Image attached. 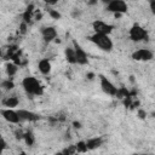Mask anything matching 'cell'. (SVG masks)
<instances>
[{"label": "cell", "instance_id": "5bb4252c", "mask_svg": "<svg viewBox=\"0 0 155 155\" xmlns=\"http://www.w3.org/2000/svg\"><path fill=\"white\" fill-rule=\"evenodd\" d=\"M18 103H19L18 98H17V97H13V96H12V97H6V98L2 101V104H4L5 107L10 108V109H13L15 107H17Z\"/></svg>", "mask_w": 155, "mask_h": 155}, {"label": "cell", "instance_id": "44dd1931", "mask_svg": "<svg viewBox=\"0 0 155 155\" xmlns=\"http://www.w3.org/2000/svg\"><path fill=\"white\" fill-rule=\"evenodd\" d=\"M5 148H6V142L0 137V154L2 153V150H4Z\"/></svg>", "mask_w": 155, "mask_h": 155}, {"label": "cell", "instance_id": "5b68a950", "mask_svg": "<svg viewBox=\"0 0 155 155\" xmlns=\"http://www.w3.org/2000/svg\"><path fill=\"white\" fill-rule=\"evenodd\" d=\"M73 45H74V51H75V57H76V63L78 64H81V65H85L88 63V58H87V53L86 51L76 42V41H73Z\"/></svg>", "mask_w": 155, "mask_h": 155}, {"label": "cell", "instance_id": "d4e9b609", "mask_svg": "<svg viewBox=\"0 0 155 155\" xmlns=\"http://www.w3.org/2000/svg\"><path fill=\"white\" fill-rule=\"evenodd\" d=\"M19 155H28V154H25V153H21Z\"/></svg>", "mask_w": 155, "mask_h": 155}, {"label": "cell", "instance_id": "e0dca14e", "mask_svg": "<svg viewBox=\"0 0 155 155\" xmlns=\"http://www.w3.org/2000/svg\"><path fill=\"white\" fill-rule=\"evenodd\" d=\"M23 139L27 143V145H33L34 142H35V137H34V134L31 132H25L23 134Z\"/></svg>", "mask_w": 155, "mask_h": 155}, {"label": "cell", "instance_id": "8fae6325", "mask_svg": "<svg viewBox=\"0 0 155 155\" xmlns=\"http://www.w3.org/2000/svg\"><path fill=\"white\" fill-rule=\"evenodd\" d=\"M41 34H42V38H44V40L46 42H50V41L54 40L56 36H57V31H56V29L53 27H45V28H42Z\"/></svg>", "mask_w": 155, "mask_h": 155}, {"label": "cell", "instance_id": "ba28073f", "mask_svg": "<svg viewBox=\"0 0 155 155\" xmlns=\"http://www.w3.org/2000/svg\"><path fill=\"white\" fill-rule=\"evenodd\" d=\"M154 57V53L153 51L148 50V48H139L137 51H134L132 53V58L134 61H143V62H148V61H151Z\"/></svg>", "mask_w": 155, "mask_h": 155}, {"label": "cell", "instance_id": "3957f363", "mask_svg": "<svg viewBox=\"0 0 155 155\" xmlns=\"http://www.w3.org/2000/svg\"><path fill=\"white\" fill-rule=\"evenodd\" d=\"M128 35H130V39L132 41H136V42H139V41H143V40L148 39V31L138 24H134V25L131 27Z\"/></svg>", "mask_w": 155, "mask_h": 155}, {"label": "cell", "instance_id": "d6986e66", "mask_svg": "<svg viewBox=\"0 0 155 155\" xmlns=\"http://www.w3.org/2000/svg\"><path fill=\"white\" fill-rule=\"evenodd\" d=\"M50 16H51L52 18H54V19L61 18V13H59L58 11H56V10H50Z\"/></svg>", "mask_w": 155, "mask_h": 155}, {"label": "cell", "instance_id": "52a82bcc", "mask_svg": "<svg viewBox=\"0 0 155 155\" xmlns=\"http://www.w3.org/2000/svg\"><path fill=\"white\" fill-rule=\"evenodd\" d=\"M92 27L94 29V33L103 34V35H109L111 33L113 28H114L113 25H110V24H108V23H105L103 21H94L92 23Z\"/></svg>", "mask_w": 155, "mask_h": 155}, {"label": "cell", "instance_id": "ac0fdd59", "mask_svg": "<svg viewBox=\"0 0 155 155\" xmlns=\"http://www.w3.org/2000/svg\"><path fill=\"white\" fill-rule=\"evenodd\" d=\"M1 87H2L4 90H12V88L15 87V84H13L11 80H5V81L1 82Z\"/></svg>", "mask_w": 155, "mask_h": 155}, {"label": "cell", "instance_id": "9a60e30c", "mask_svg": "<svg viewBox=\"0 0 155 155\" xmlns=\"http://www.w3.org/2000/svg\"><path fill=\"white\" fill-rule=\"evenodd\" d=\"M85 144H86L87 149H96V148L102 145V139L101 138H92V139L87 140Z\"/></svg>", "mask_w": 155, "mask_h": 155}, {"label": "cell", "instance_id": "4fadbf2b", "mask_svg": "<svg viewBox=\"0 0 155 155\" xmlns=\"http://www.w3.org/2000/svg\"><path fill=\"white\" fill-rule=\"evenodd\" d=\"M64 54H65V59L71 63V64H75L76 63V57H75V51L73 47H67L64 50Z\"/></svg>", "mask_w": 155, "mask_h": 155}, {"label": "cell", "instance_id": "484cf974", "mask_svg": "<svg viewBox=\"0 0 155 155\" xmlns=\"http://www.w3.org/2000/svg\"><path fill=\"white\" fill-rule=\"evenodd\" d=\"M0 54H1V48H0Z\"/></svg>", "mask_w": 155, "mask_h": 155}, {"label": "cell", "instance_id": "ffe728a7", "mask_svg": "<svg viewBox=\"0 0 155 155\" xmlns=\"http://www.w3.org/2000/svg\"><path fill=\"white\" fill-rule=\"evenodd\" d=\"M76 149H78V150H82V151L87 150V148H86V144H85V143H82V142H80V143L76 145Z\"/></svg>", "mask_w": 155, "mask_h": 155}, {"label": "cell", "instance_id": "8992f818", "mask_svg": "<svg viewBox=\"0 0 155 155\" xmlns=\"http://www.w3.org/2000/svg\"><path fill=\"white\" fill-rule=\"evenodd\" d=\"M0 114L1 116L4 117V120H6L7 122L10 124H18L21 121L19 116H18V113L17 110L15 109H10V108H6V109H1L0 110Z\"/></svg>", "mask_w": 155, "mask_h": 155}, {"label": "cell", "instance_id": "7402d4cb", "mask_svg": "<svg viewBox=\"0 0 155 155\" xmlns=\"http://www.w3.org/2000/svg\"><path fill=\"white\" fill-rule=\"evenodd\" d=\"M25 30H27V23L23 22V23L21 24V31H22V33H25Z\"/></svg>", "mask_w": 155, "mask_h": 155}, {"label": "cell", "instance_id": "2e32d148", "mask_svg": "<svg viewBox=\"0 0 155 155\" xmlns=\"http://www.w3.org/2000/svg\"><path fill=\"white\" fill-rule=\"evenodd\" d=\"M18 70V65L15 63H7L6 64V74L8 76H13Z\"/></svg>", "mask_w": 155, "mask_h": 155}, {"label": "cell", "instance_id": "cb8c5ba5", "mask_svg": "<svg viewBox=\"0 0 155 155\" xmlns=\"http://www.w3.org/2000/svg\"><path fill=\"white\" fill-rule=\"evenodd\" d=\"M139 115H140V117H142V119H143V117H144V116H143V115H144V113H143V111H142V110H140V111H139Z\"/></svg>", "mask_w": 155, "mask_h": 155}, {"label": "cell", "instance_id": "9c48e42d", "mask_svg": "<svg viewBox=\"0 0 155 155\" xmlns=\"http://www.w3.org/2000/svg\"><path fill=\"white\" fill-rule=\"evenodd\" d=\"M99 78H101V87H102V91L104 93L109 94V96H116L117 88L115 87V85L110 80H108L105 76H103V75H101Z\"/></svg>", "mask_w": 155, "mask_h": 155}, {"label": "cell", "instance_id": "6da1fadb", "mask_svg": "<svg viewBox=\"0 0 155 155\" xmlns=\"http://www.w3.org/2000/svg\"><path fill=\"white\" fill-rule=\"evenodd\" d=\"M22 86L29 96H41L44 93V87L40 81L34 76H27L22 80Z\"/></svg>", "mask_w": 155, "mask_h": 155}, {"label": "cell", "instance_id": "30bf717a", "mask_svg": "<svg viewBox=\"0 0 155 155\" xmlns=\"http://www.w3.org/2000/svg\"><path fill=\"white\" fill-rule=\"evenodd\" d=\"M17 113H18L21 121H36V120H39V115L33 113V111H29L25 109H19V110H17Z\"/></svg>", "mask_w": 155, "mask_h": 155}, {"label": "cell", "instance_id": "7a4b0ae2", "mask_svg": "<svg viewBox=\"0 0 155 155\" xmlns=\"http://www.w3.org/2000/svg\"><path fill=\"white\" fill-rule=\"evenodd\" d=\"M90 40H91L97 47H99L102 51L109 52V51H111V48H113V41H111V39L109 38V35H103V34H97V33H94V34L90 38Z\"/></svg>", "mask_w": 155, "mask_h": 155}, {"label": "cell", "instance_id": "277c9868", "mask_svg": "<svg viewBox=\"0 0 155 155\" xmlns=\"http://www.w3.org/2000/svg\"><path fill=\"white\" fill-rule=\"evenodd\" d=\"M107 10L110 12H114L115 16H120L121 13H126L128 10V6L122 0H111L107 5Z\"/></svg>", "mask_w": 155, "mask_h": 155}, {"label": "cell", "instance_id": "7c38bea8", "mask_svg": "<svg viewBox=\"0 0 155 155\" xmlns=\"http://www.w3.org/2000/svg\"><path fill=\"white\" fill-rule=\"evenodd\" d=\"M38 68H39V71L42 74V75H48L50 73H51V62L48 61V59H46V58H44V59H41L40 62H39V64H38Z\"/></svg>", "mask_w": 155, "mask_h": 155}, {"label": "cell", "instance_id": "603a6c76", "mask_svg": "<svg viewBox=\"0 0 155 155\" xmlns=\"http://www.w3.org/2000/svg\"><path fill=\"white\" fill-rule=\"evenodd\" d=\"M73 125H74V127H76V128H80V127H81V124H80V122H76V121H74Z\"/></svg>", "mask_w": 155, "mask_h": 155}]
</instances>
